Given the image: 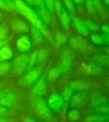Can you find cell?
I'll return each mask as SVG.
<instances>
[{
    "label": "cell",
    "mask_w": 109,
    "mask_h": 122,
    "mask_svg": "<svg viewBox=\"0 0 109 122\" xmlns=\"http://www.w3.org/2000/svg\"><path fill=\"white\" fill-rule=\"evenodd\" d=\"M14 4L16 6V10H19L23 16H25L32 23L34 27L41 31L46 28V24L42 21V20L32 9L26 4L25 2H23L22 0H14Z\"/></svg>",
    "instance_id": "obj_1"
},
{
    "label": "cell",
    "mask_w": 109,
    "mask_h": 122,
    "mask_svg": "<svg viewBox=\"0 0 109 122\" xmlns=\"http://www.w3.org/2000/svg\"><path fill=\"white\" fill-rule=\"evenodd\" d=\"M47 105L50 109L57 112H60L64 110L65 107V101L63 99L61 95L58 93L52 94L48 99Z\"/></svg>",
    "instance_id": "obj_2"
},
{
    "label": "cell",
    "mask_w": 109,
    "mask_h": 122,
    "mask_svg": "<svg viewBox=\"0 0 109 122\" xmlns=\"http://www.w3.org/2000/svg\"><path fill=\"white\" fill-rule=\"evenodd\" d=\"M34 109L35 112L41 118H47L50 115V109L48 107L47 103L42 97H38L34 101Z\"/></svg>",
    "instance_id": "obj_3"
},
{
    "label": "cell",
    "mask_w": 109,
    "mask_h": 122,
    "mask_svg": "<svg viewBox=\"0 0 109 122\" xmlns=\"http://www.w3.org/2000/svg\"><path fill=\"white\" fill-rule=\"evenodd\" d=\"M70 104L72 108H79L85 103L86 94L85 92L74 91L70 97Z\"/></svg>",
    "instance_id": "obj_4"
},
{
    "label": "cell",
    "mask_w": 109,
    "mask_h": 122,
    "mask_svg": "<svg viewBox=\"0 0 109 122\" xmlns=\"http://www.w3.org/2000/svg\"><path fill=\"white\" fill-rule=\"evenodd\" d=\"M40 77V69L39 67L32 69V70L28 71L26 75L23 76L22 81L26 84L32 85L37 81L39 77Z\"/></svg>",
    "instance_id": "obj_5"
},
{
    "label": "cell",
    "mask_w": 109,
    "mask_h": 122,
    "mask_svg": "<svg viewBox=\"0 0 109 122\" xmlns=\"http://www.w3.org/2000/svg\"><path fill=\"white\" fill-rule=\"evenodd\" d=\"M28 67V58L19 56L14 60V69L18 75H22L25 73Z\"/></svg>",
    "instance_id": "obj_6"
},
{
    "label": "cell",
    "mask_w": 109,
    "mask_h": 122,
    "mask_svg": "<svg viewBox=\"0 0 109 122\" xmlns=\"http://www.w3.org/2000/svg\"><path fill=\"white\" fill-rule=\"evenodd\" d=\"M46 77L44 75L40 77L38 80L34 83V92L36 95L40 97L44 94L46 88Z\"/></svg>",
    "instance_id": "obj_7"
},
{
    "label": "cell",
    "mask_w": 109,
    "mask_h": 122,
    "mask_svg": "<svg viewBox=\"0 0 109 122\" xmlns=\"http://www.w3.org/2000/svg\"><path fill=\"white\" fill-rule=\"evenodd\" d=\"M17 49L20 52H26L28 51L32 47V42L29 36L27 35H22L17 40L16 42Z\"/></svg>",
    "instance_id": "obj_8"
},
{
    "label": "cell",
    "mask_w": 109,
    "mask_h": 122,
    "mask_svg": "<svg viewBox=\"0 0 109 122\" xmlns=\"http://www.w3.org/2000/svg\"><path fill=\"white\" fill-rule=\"evenodd\" d=\"M16 101V96L13 92L3 93L2 98L0 100V105L8 109L11 108Z\"/></svg>",
    "instance_id": "obj_9"
},
{
    "label": "cell",
    "mask_w": 109,
    "mask_h": 122,
    "mask_svg": "<svg viewBox=\"0 0 109 122\" xmlns=\"http://www.w3.org/2000/svg\"><path fill=\"white\" fill-rule=\"evenodd\" d=\"M71 63H72V60H71L70 56L66 55L62 58L61 60H60V65L58 68L61 71V73H66V72H68V71L70 69Z\"/></svg>",
    "instance_id": "obj_10"
},
{
    "label": "cell",
    "mask_w": 109,
    "mask_h": 122,
    "mask_svg": "<svg viewBox=\"0 0 109 122\" xmlns=\"http://www.w3.org/2000/svg\"><path fill=\"white\" fill-rule=\"evenodd\" d=\"M13 57L12 50L9 46H4L0 48V62H5Z\"/></svg>",
    "instance_id": "obj_11"
},
{
    "label": "cell",
    "mask_w": 109,
    "mask_h": 122,
    "mask_svg": "<svg viewBox=\"0 0 109 122\" xmlns=\"http://www.w3.org/2000/svg\"><path fill=\"white\" fill-rule=\"evenodd\" d=\"M38 14H39V17L41 18L42 21H43L45 24H49L50 25L51 24V19H50V16L49 12H47L46 7L44 5V4L42 3L38 8Z\"/></svg>",
    "instance_id": "obj_12"
},
{
    "label": "cell",
    "mask_w": 109,
    "mask_h": 122,
    "mask_svg": "<svg viewBox=\"0 0 109 122\" xmlns=\"http://www.w3.org/2000/svg\"><path fill=\"white\" fill-rule=\"evenodd\" d=\"M90 40L95 44L97 45H104L108 43V39L106 35H99L93 34L90 35Z\"/></svg>",
    "instance_id": "obj_13"
},
{
    "label": "cell",
    "mask_w": 109,
    "mask_h": 122,
    "mask_svg": "<svg viewBox=\"0 0 109 122\" xmlns=\"http://www.w3.org/2000/svg\"><path fill=\"white\" fill-rule=\"evenodd\" d=\"M108 114H102L96 112L87 118L88 122H108Z\"/></svg>",
    "instance_id": "obj_14"
},
{
    "label": "cell",
    "mask_w": 109,
    "mask_h": 122,
    "mask_svg": "<svg viewBox=\"0 0 109 122\" xmlns=\"http://www.w3.org/2000/svg\"><path fill=\"white\" fill-rule=\"evenodd\" d=\"M61 10H62V12L60 13V20H61V22L63 24V25L65 28H68L70 26V20H71L70 16L67 14V12H66V9L64 7H62Z\"/></svg>",
    "instance_id": "obj_15"
},
{
    "label": "cell",
    "mask_w": 109,
    "mask_h": 122,
    "mask_svg": "<svg viewBox=\"0 0 109 122\" xmlns=\"http://www.w3.org/2000/svg\"><path fill=\"white\" fill-rule=\"evenodd\" d=\"M70 85L74 91L85 92V90L87 89V83H86L85 81H77L75 82H72L70 83Z\"/></svg>",
    "instance_id": "obj_16"
},
{
    "label": "cell",
    "mask_w": 109,
    "mask_h": 122,
    "mask_svg": "<svg viewBox=\"0 0 109 122\" xmlns=\"http://www.w3.org/2000/svg\"><path fill=\"white\" fill-rule=\"evenodd\" d=\"M61 74H62L61 71H60V69L58 68H54L49 73V75H48V81L50 82L55 81L61 75Z\"/></svg>",
    "instance_id": "obj_17"
},
{
    "label": "cell",
    "mask_w": 109,
    "mask_h": 122,
    "mask_svg": "<svg viewBox=\"0 0 109 122\" xmlns=\"http://www.w3.org/2000/svg\"><path fill=\"white\" fill-rule=\"evenodd\" d=\"M93 105L95 106L96 108H97L101 106H103V105H107L108 103L107 101L104 99L103 97H102L99 95H96L93 97Z\"/></svg>",
    "instance_id": "obj_18"
},
{
    "label": "cell",
    "mask_w": 109,
    "mask_h": 122,
    "mask_svg": "<svg viewBox=\"0 0 109 122\" xmlns=\"http://www.w3.org/2000/svg\"><path fill=\"white\" fill-rule=\"evenodd\" d=\"M73 92H74L73 89H72V86L70 84L69 86H67L66 88H64V89L63 90L61 97H63V99L64 101H70L72 93H73Z\"/></svg>",
    "instance_id": "obj_19"
},
{
    "label": "cell",
    "mask_w": 109,
    "mask_h": 122,
    "mask_svg": "<svg viewBox=\"0 0 109 122\" xmlns=\"http://www.w3.org/2000/svg\"><path fill=\"white\" fill-rule=\"evenodd\" d=\"M32 40L36 43H40L43 41V36L40 34V30L35 27L32 28Z\"/></svg>",
    "instance_id": "obj_20"
},
{
    "label": "cell",
    "mask_w": 109,
    "mask_h": 122,
    "mask_svg": "<svg viewBox=\"0 0 109 122\" xmlns=\"http://www.w3.org/2000/svg\"><path fill=\"white\" fill-rule=\"evenodd\" d=\"M13 24H14V28L18 30H20V31H27L28 30V27L20 20L16 19Z\"/></svg>",
    "instance_id": "obj_21"
},
{
    "label": "cell",
    "mask_w": 109,
    "mask_h": 122,
    "mask_svg": "<svg viewBox=\"0 0 109 122\" xmlns=\"http://www.w3.org/2000/svg\"><path fill=\"white\" fill-rule=\"evenodd\" d=\"M76 27L77 30L83 35H87L89 33V29L85 25V23H83L80 21L76 22Z\"/></svg>",
    "instance_id": "obj_22"
},
{
    "label": "cell",
    "mask_w": 109,
    "mask_h": 122,
    "mask_svg": "<svg viewBox=\"0 0 109 122\" xmlns=\"http://www.w3.org/2000/svg\"><path fill=\"white\" fill-rule=\"evenodd\" d=\"M68 119L70 121H76L80 117V110L78 108H73L68 113Z\"/></svg>",
    "instance_id": "obj_23"
},
{
    "label": "cell",
    "mask_w": 109,
    "mask_h": 122,
    "mask_svg": "<svg viewBox=\"0 0 109 122\" xmlns=\"http://www.w3.org/2000/svg\"><path fill=\"white\" fill-rule=\"evenodd\" d=\"M11 68V63L9 62H4L0 64V76L5 75L10 71Z\"/></svg>",
    "instance_id": "obj_24"
},
{
    "label": "cell",
    "mask_w": 109,
    "mask_h": 122,
    "mask_svg": "<svg viewBox=\"0 0 109 122\" xmlns=\"http://www.w3.org/2000/svg\"><path fill=\"white\" fill-rule=\"evenodd\" d=\"M70 44L73 48L78 49V48H80L83 47L84 42L79 38H72L70 42Z\"/></svg>",
    "instance_id": "obj_25"
},
{
    "label": "cell",
    "mask_w": 109,
    "mask_h": 122,
    "mask_svg": "<svg viewBox=\"0 0 109 122\" xmlns=\"http://www.w3.org/2000/svg\"><path fill=\"white\" fill-rule=\"evenodd\" d=\"M37 62H38V52L33 51L30 57L28 58V65H29L30 67H32Z\"/></svg>",
    "instance_id": "obj_26"
},
{
    "label": "cell",
    "mask_w": 109,
    "mask_h": 122,
    "mask_svg": "<svg viewBox=\"0 0 109 122\" xmlns=\"http://www.w3.org/2000/svg\"><path fill=\"white\" fill-rule=\"evenodd\" d=\"M56 40H57V42L59 45L63 44L64 42V41L66 40V37H65V36L64 35V34L61 33V32H58L56 34Z\"/></svg>",
    "instance_id": "obj_27"
},
{
    "label": "cell",
    "mask_w": 109,
    "mask_h": 122,
    "mask_svg": "<svg viewBox=\"0 0 109 122\" xmlns=\"http://www.w3.org/2000/svg\"><path fill=\"white\" fill-rule=\"evenodd\" d=\"M47 56V51L46 50H40L39 53H38V61L40 62V61H43L46 59Z\"/></svg>",
    "instance_id": "obj_28"
},
{
    "label": "cell",
    "mask_w": 109,
    "mask_h": 122,
    "mask_svg": "<svg viewBox=\"0 0 109 122\" xmlns=\"http://www.w3.org/2000/svg\"><path fill=\"white\" fill-rule=\"evenodd\" d=\"M8 32V29L6 27L2 26L0 28V40H2L6 37Z\"/></svg>",
    "instance_id": "obj_29"
},
{
    "label": "cell",
    "mask_w": 109,
    "mask_h": 122,
    "mask_svg": "<svg viewBox=\"0 0 109 122\" xmlns=\"http://www.w3.org/2000/svg\"><path fill=\"white\" fill-rule=\"evenodd\" d=\"M45 3H46V5L51 13H53L54 12V2L53 0H45Z\"/></svg>",
    "instance_id": "obj_30"
},
{
    "label": "cell",
    "mask_w": 109,
    "mask_h": 122,
    "mask_svg": "<svg viewBox=\"0 0 109 122\" xmlns=\"http://www.w3.org/2000/svg\"><path fill=\"white\" fill-rule=\"evenodd\" d=\"M86 5H87V8L89 13H92L95 8L93 0H86Z\"/></svg>",
    "instance_id": "obj_31"
},
{
    "label": "cell",
    "mask_w": 109,
    "mask_h": 122,
    "mask_svg": "<svg viewBox=\"0 0 109 122\" xmlns=\"http://www.w3.org/2000/svg\"><path fill=\"white\" fill-rule=\"evenodd\" d=\"M64 2H65L66 6L67 7V8H68L70 11H75L73 2H72V0H64Z\"/></svg>",
    "instance_id": "obj_32"
},
{
    "label": "cell",
    "mask_w": 109,
    "mask_h": 122,
    "mask_svg": "<svg viewBox=\"0 0 109 122\" xmlns=\"http://www.w3.org/2000/svg\"><path fill=\"white\" fill-rule=\"evenodd\" d=\"M54 8H55V10H56V13L58 14V16H60V13H61V3H60L59 2V0H57L56 2H55V7H54Z\"/></svg>",
    "instance_id": "obj_33"
},
{
    "label": "cell",
    "mask_w": 109,
    "mask_h": 122,
    "mask_svg": "<svg viewBox=\"0 0 109 122\" xmlns=\"http://www.w3.org/2000/svg\"><path fill=\"white\" fill-rule=\"evenodd\" d=\"M85 25H87V27L88 28V29H92L93 30H96V29H98V25H96L95 23L92 22H86Z\"/></svg>",
    "instance_id": "obj_34"
},
{
    "label": "cell",
    "mask_w": 109,
    "mask_h": 122,
    "mask_svg": "<svg viewBox=\"0 0 109 122\" xmlns=\"http://www.w3.org/2000/svg\"><path fill=\"white\" fill-rule=\"evenodd\" d=\"M8 112H9V109L8 108L0 105V116H3V115H7Z\"/></svg>",
    "instance_id": "obj_35"
},
{
    "label": "cell",
    "mask_w": 109,
    "mask_h": 122,
    "mask_svg": "<svg viewBox=\"0 0 109 122\" xmlns=\"http://www.w3.org/2000/svg\"><path fill=\"white\" fill-rule=\"evenodd\" d=\"M93 4H94V7H96L98 10H101L102 8V4L100 0H93Z\"/></svg>",
    "instance_id": "obj_36"
},
{
    "label": "cell",
    "mask_w": 109,
    "mask_h": 122,
    "mask_svg": "<svg viewBox=\"0 0 109 122\" xmlns=\"http://www.w3.org/2000/svg\"><path fill=\"white\" fill-rule=\"evenodd\" d=\"M0 8H4V9L8 10L7 6H6V4L4 3V2L2 1V0H0Z\"/></svg>",
    "instance_id": "obj_37"
},
{
    "label": "cell",
    "mask_w": 109,
    "mask_h": 122,
    "mask_svg": "<svg viewBox=\"0 0 109 122\" xmlns=\"http://www.w3.org/2000/svg\"><path fill=\"white\" fill-rule=\"evenodd\" d=\"M42 3H43V0H33V4L36 5H40Z\"/></svg>",
    "instance_id": "obj_38"
},
{
    "label": "cell",
    "mask_w": 109,
    "mask_h": 122,
    "mask_svg": "<svg viewBox=\"0 0 109 122\" xmlns=\"http://www.w3.org/2000/svg\"><path fill=\"white\" fill-rule=\"evenodd\" d=\"M5 41L0 40V48H1L2 46H5Z\"/></svg>",
    "instance_id": "obj_39"
},
{
    "label": "cell",
    "mask_w": 109,
    "mask_h": 122,
    "mask_svg": "<svg viewBox=\"0 0 109 122\" xmlns=\"http://www.w3.org/2000/svg\"><path fill=\"white\" fill-rule=\"evenodd\" d=\"M0 122H8V121L5 120V118H3L2 116H0Z\"/></svg>",
    "instance_id": "obj_40"
},
{
    "label": "cell",
    "mask_w": 109,
    "mask_h": 122,
    "mask_svg": "<svg viewBox=\"0 0 109 122\" xmlns=\"http://www.w3.org/2000/svg\"><path fill=\"white\" fill-rule=\"evenodd\" d=\"M26 122H37V121H34V119H28Z\"/></svg>",
    "instance_id": "obj_41"
},
{
    "label": "cell",
    "mask_w": 109,
    "mask_h": 122,
    "mask_svg": "<svg viewBox=\"0 0 109 122\" xmlns=\"http://www.w3.org/2000/svg\"><path fill=\"white\" fill-rule=\"evenodd\" d=\"M73 1H74L76 3H82V0H73Z\"/></svg>",
    "instance_id": "obj_42"
},
{
    "label": "cell",
    "mask_w": 109,
    "mask_h": 122,
    "mask_svg": "<svg viewBox=\"0 0 109 122\" xmlns=\"http://www.w3.org/2000/svg\"><path fill=\"white\" fill-rule=\"evenodd\" d=\"M26 2H28L30 4H33V0H26Z\"/></svg>",
    "instance_id": "obj_43"
},
{
    "label": "cell",
    "mask_w": 109,
    "mask_h": 122,
    "mask_svg": "<svg viewBox=\"0 0 109 122\" xmlns=\"http://www.w3.org/2000/svg\"><path fill=\"white\" fill-rule=\"evenodd\" d=\"M2 95H3V92H0V100H1V98H2Z\"/></svg>",
    "instance_id": "obj_44"
},
{
    "label": "cell",
    "mask_w": 109,
    "mask_h": 122,
    "mask_svg": "<svg viewBox=\"0 0 109 122\" xmlns=\"http://www.w3.org/2000/svg\"><path fill=\"white\" fill-rule=\"evenodd\" d=\"M5 1H7V2H10L11 0H5Z\"/></svg>",
    "instance_id": "obj_45"
},
{
    "label": "cell",
    "mask_w": 109,
    "mask_h": 122,
    "mask_svg": "<svg viewBox=\"0 0 109 122\" xmlns=\"http://www.w3.org/2000/svg\"><path fill=\"white\" fill-rule=\"evenodd\" d=\"M0 17H1V13H0Z\"/></svg>",
    "instance_id": "obj_46"
}]
</instances>
